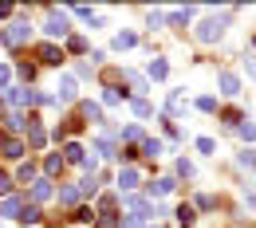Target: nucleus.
Here are the masks:
<instances>
[{
  "instance_id": "obj_1",
  "label": "nucleus",
  "mask_w": 256,
  "mask_h": 228,
  "mask_svg": "<svg viewBox=\"0 0 256 228\" xmlns=\"http://www.w3.org/2000/svg\"><path fill=\"white\" fill-rule=\"evenodd\" d=\"M221 35H224L221 16H205V20L197 24V39H201V43H213V39H221Z\"/></svg>"
},
{
  "instance_id": "obj_2",
  "label": "nucleus",
  "mask_w": 256,
  "mask_h": 228,
  "mask_svg": "<svg viewBox=\"0 0 256 228\" xmlns=\"http://www.w3.org/2000/svg\"><path fill=\"white\" fill-rule=\"evenodd\" d=\"M44 32L52 35V39H64V35L71 32V28H67V12H56V8H52V16H48V24H44Z\"/></svg>"
},
{
  "instance_id": "obj_3",
  "label": "nucleus",
  "mask_w": 256,
  "mask_h": 228,
  "mask_svg": "<svg viewBox=\"0 0 256 228\" xmlns=\"http://www.w3.org/2000/svg\"><path fill=\"white\" fill-rule=\"evenodd\" d=\"M28 35H32V28H28V20H16L8 32H4V43H12V47H20V43H28Z\"/></svg>"
},
{
  "instance_id": "obj_4",
  "label": "nucleus",
  "mask_w": 256,
  "mask_h": 228,
  "mask_svg": "<svg viewBox=\"0 0 256 228\" xmlns=\"http://www.w3.org/2000/svg\"><path fill=\"white\" fill-rule=\"evenodd\" d=\"M12 102H16V106H36V102H40V91H32V87H12Z\"/></svg>"
},
{
  "instance_id": "obj_5",
  "label": "nucleus",
  "mask_w": 256,
  "mask_h": 228,
  "mask_svg": "<svg viewBox=\"0 0 256 228\" xmlns=\"http://www.w3.org/2000/svg\"><path fill=\"white\" fill-rule=\"evenodd\" d=\"M138 185H142V177H138V169H122V173H118V189H122V193H134V189H138Z\"/></svg>"
},
{
  "instance_id": "obj_6",
  "label": "nucleus",
  "mask_w": 256,
  "mask_h": 228,
  "mask_svg": "<svg viewBox=\"0 0 256 228\" xmlns=\"http://www.w3.org/2000/svg\"><path fill=\"white\" fill-rule=\"evenodd\" d=\"M217 83H221V95H240V79H236V75H232V71H221V79H217Z\"/></svg>"
},
{
  "instance_id": "obj_7",
  "label": "nucleus",
  "mask_w": 256,
  "mask_h": 228,
  "mask_svg": "<svg viewBox=\"0 0 256 228\" xmlns=\"http://www.w3.org/2000/svg\"><path fill=\"white\" fill-rule=\"evenodd\" d=\"M40 59L52 63V67H60V63H64V51H60L56 43H40Z\"/></svg>"
},
{
  "instance_id": "obj_8",
  "label": "nucleus",
  "mask_w": 256,
  "mask_h": 228,
  "mask_svg": "<svg viewBox=\"0 0 256 228\" xmlns=\"http://www.w3.org/2000/svg\"><path fill=\"white\" fill-rule=\"evenodd\" d=\"M0 154H4V158H20V154H24V142H20V138H0Z\"/></svg>"
},
{
  "instance_id": "obj_9",
  "label": "nucleus",
  "mask_w": 256,
  "mask_h": 228,
  "mask_svg": "<svg viewBox=\"0 0 256 228\" xmlns=\"http://www.w3.org/2000/svg\"><path fill=\"white\" fill-rule=\"evenodd\" d=\"M64 162H71V165H87V154H83V146L67 142V146H64Z\"/></svg>"
},
{
  "instance_id": "obj_10",
  "label": "nucleus",
  "mask_w": 256,
  "mask_h": 228,
  "mask_svg": "<svg viewBox=\"0 0 256 228\" xmlns=\"http://www.w3.org/2000/svg\"><path fill=\"white\" fill-rule=\"evenodd\" d=\"M52 197V181L48 177H40V181H32V205H40V201H48Z\"/></svg>"
},
{
  "instance_id": "obj_11",
  "label": "nucleus",
  "mask_w": 256,
  "mask_h": 228,
  "mask_svg": "<svg viewBox=\"0 0 256 228\" xmlns=\"http://www.w3.org/2000/svg\"><path fill=\"white\" fill-rule=\"evenodd\" d=\"M166 110H170V114H186V110H190L186 95H182V91H170V102H166Z\"/></svg>"
},
{
  "instance_id": "obj_12",
  "label": "nucleus",
  "mask_w": 256,
  "mask_h": 228,
  "mask_svg": "<svg viewBox=\"0 0 256 228\" xmlns=\"http://www.w3.org/2000/svg\"><path fill=\"white\" fill-rule=\"evenodd\" d=\"M28 142H32L36 150H40V146H44V142H48V134H44V126H40V122H36V118H28Z\"/></svg>"
},
{
  "instance_id": "obj_13",
  "label": "nucleus",
  "mask_w": 256,
  "mask_h": 228,
  "mask_svg": "<svg viewBox=\"0 0 256 228\" xmlns=\"http://www.w3.org/2000/svg\"><path fill=\"white\" fill-rule=\"evenodd\" d=\"M60 102H71V98H75V79H71V75H60Z\"/></svg>"
},
{
  "instance_id": "obj_14",
  "label": "nucleus",
  "mask_w": 256,
  "mask_h": 228,
  "mask_svg": "<svg viewBox=\"0 0 256 228\" xmlns=\"http://www.w3.org/2000/svg\"><path fill=\"white\" fill-rule=\"evenodd\" d=\"M122 83H130V87L138 91V98H142V91H150V83H146V79H142L138 71H122Z\"/></svg>"
},
{
  "instance_id": "obj_15",
  "label": "nucleus",
  "mask_w": 256,
  "mask_h": 228,
  "mask_svg": "<svg viewBox=\"0 0 256 228\" xmlns=\"http://www.w3.org/2000/svg\"><path fill=\"white\" fill-rule=\"evenodd\" d=\"M0 213H4V217H12V221H20V213H24V201H20V197H8Z\"/></svg>"
},
{
  "instance_id": "obj_16",
  "label": "nucleus",
  "mask_w": 256,
  "mask_h": 228,
  "mask_svg": "<svg viewBox=\"0 0 256 228\" xmlns=\"http://www.w3.org/2000/svg\"><path fill=\"white\" fill-rule=\"evenodd\" d=\"M146 75H150L154 83H162V79L170 75V63H166V59H150V71H146Z\"/></svg>"
},
{
  "instance_id": "obj_17",
  "label": "nucleus",
  "mask_w": 256,
  "mask_h": 228,
  "mask_svg": "<svg viewBox=\"0 0 256 228\" xmlns=\"http://www.w3.org/2000/svg\"><path fill=\"white\" fill-rule=\"evenodd\" d=\"M126 205L134 209V217H146V213H150V201H146V197H134V193H126Z\"/></svg>"
},
{
  "instance_id": "obj_18",
  "label": "nucleus",
  "mask_w": 256,
  "mask_h": 228,
  "mask_svg": "<svg viewBox=\"0 0 256 228\" xmlns=\"http://www.w3.org/2000/svg\"><path fill=\"white\" fill-rule=\"evenodd\" d=\"M130 110H134L138 118H150V114H154V106H150L146 98H130Z\"/></svg>"
},
{
  "instance_id": "obj_19",
  "label": "nucleus",
  "mask_w": 256,
  "mask_h": 228,
  "mask_svg": "<svg viewBox=\"0 0 256 228\" xmlns=\"http://www.w3.org/2000/svg\"><path fill=\"white\" fill-rule=\"evenodd\" d=\"M83 118L87 122H102V106L98 102H83Z\"/></svg>"
},
{
  "instance_id": "obj_20",
  "label": "nucleus",
  "mask_w": 256,
  "mask_h": 228,
  "mask_svg": "<svg viewBox=\"0 0 256 228\" xmlns=\"http://www.w3.org/2000/svg\"><path fill=\"white\" fill-rule=\"evenodd\" d=\"M150 193H158V197H166V193H174V177H158L154 185H150Z\"/></svg>"
},
{
  "instance_id": "obj_21",
  "label": "nucleus",
  "mask_w": 256,
  "mask_h": 228,
  "mask_svg": "<svg viewBox=\"0 0 256 228\" xmlns=\"http://www.w3.org/2000/svg\"><path fill=\"white\" fill-rule=\"evenodd\" d=\"M134 43H138V35H134V32H118V35H114V47H118V51H126V47H134Z\"/></svg>"
},
{
  "instance_id": "obj_22",
  "label": "nucleus",
  "mask_w": 256,
  "mask_h": 228,
  "mask_svg": "<svg viewBox=\"0 0 256 228\" xmlns=\"http://www.w3.org/2000/svg\"><path fill=\"white\" fill-rule=\"evenodd\" d=\"M142 154H146V158H158V154H162V142H158V138H142Z\"/></svg>"
},
{
  "instance_id": "obj_23",
  "label": "nucleus",
  "mask_w": 256,
  "mask_h": 228,
  "mask_svg": "<svg viewBox=\"0 0 256 228\" xmlns=\"http://www.w3.org/2000/svg\"><path fill=\"white\" fill-rule=\"evenodd\" d=\"M122 91H114V87H102V102H106V106H118V102H122Z\"/></svg>"
},
{
  "instance_id": "obj_24",
  "label": "nucleus",
  "mask_w": 256,
  "mask_h": 228,
  "mask_svg": "<svg viewBox=\"0 0 256 228\" xmlns=\"http://www.w3.org/2000/svg\"><path fill=\"white\" fill-rule=\"evenodd\" d=\"M36 221H40V209H36V205H24V213H20V225L28 228V225H36Z\"/></svg>"
},
{
  "instance_id": "obj_25",
  "label": "nucleus",
  "mask_w": 256,
  "mask_h": 228,
  "mask_svg": "<svg viewBox=\"0 0 256 228\" xmlns=\"http://www.w3.org/2000/svg\"><path fill=\"white\" fill-rule=\"evenodd\" d=\"M95 150L102 158H114V142H110V138H95Z\"/></svg>"
},
{
  "instance_id": "obj_26",
  "label": "nucleus",
  "mask_w": 256,
  "mask_h": 228,
  "mask_svg": "<svg viewBox=\"0 0 256 228\" xmlns=\"http://www.w3.org/2000/svg\"><path fill=\"white\" fill-rule=\"evenodd\" d=\"M98 189V173H87L83 181H79V193H95Z\"/></svg>"
},
{
  "instance_id": "obj_27",
  "label": "nucleus",
  "mask_w": 256,
  "mask_h": 228,
  "mask_svg": "<svg viewBox=\"0 0 256 228\" xmlns=\"http://www.w3.org/2000/svg\"><path fill=\"white\" fill-rule=\"evenodd\" d=\"M178 225H182V228H193V209H190V205H182V209H178Z\"/></svg>"
},
{
  "instance_id": "obj_28",
  "label": "nucleus",
  "mask_w": 256,
  "mask_h": 228,
  "mask_svg": "<svg viewBox=\"0 0 256 228\" xmlns=\"http://www.w3.org/2000/svg\"><path fill=\"white\" fill-rule=\"evenodd\" d=\"M67 47H71L75 55H83V51H87V39H83V35H71V39H67Z\"/></svg>"
},
{
  "instance_id": "obj_29",
  "label": "nucleus",
  "mask_w": 256,
  "mask_h": 228,
  "mask_svg": "<svg viewBox=\"0 0 256 228\" xmlns=\"http://www.w3.org/2000/svg\"><path fill=\"white\" fill-rule=\"evenodd\" d=\"M75 201H79V189H71V185L60 189V205H75Z\"/></svg>"
},
{
  "instance_id": "obj_30",
  "label": "nucleus",
  "mask_w": 256,
  "mask_h": 228,
  "mask_svg": "<svg viewBox=\"0 0 256 228\" xmlns=\"http://www.w3.org/2000/svg\"><path fill=\"white\" fill-rule=\"evenodd\" d=\"M236 134H240V138H248V142H256V122H240Z\"/></svg>"
},
{
  "instance_id": "obj_31",
  "label": "nucleus",
  "mask_w": 256,
  "mask_h": 228,
  "mask_svg": "<svg viewBox=\"0 0 256 228\" xmlns=\"http://www.w3.org/2000/svg\"><path fill=\"white\" fill-rule=\"evenodd\" d=\"M44 165H48V173H60V169H64V158H60V154H52Z\"/></svg>"
},
{
  "instance_id": "obj_32",
  "label": "nucleus",
  "mask_w": 256,
  "mask_h": 228,
  "mask_svg": "<svg viewBox=\"0 0 256 228\" xmlns=\"http://www.w3.org/2000/svg\"><path fill=\"white\" fill-rule=\"evenodd\" d=\"M75 221H79V225H91L95 213H91V209H75Z\"/></svg>"
},
{
  "instance_id": "obj_33",
  "label": "nucleus",
  "mask_w": 256,
  "mask_h": 228,
  "mask_svg": "<svg viewBox=\"0 0 256 228\" xmlns=\"http://www.w3.org/2000/svg\"><path fill=\"white\" fill-rule=\"evenodd\" d=\"M197 150H201V154H213L217 146H213V138H197Z\"/></svg>"
},
{
  "instance_id": "obj_34",
  "label": "nucleus",
  "mask_w": 256,
  "mask_h": 228,
  "mask_svg": "<svg viewBox=\"0 0 256 228\" xmlns=\"http://www.w3.org/2000/svg\"><path fill=\"white\" fill-rule=\"evenodd\" d=\"M12 193V177H8V173H0V197H8Z\"/></svg>"
},
{
  "instance_id": "obj_35",
  "label": "nucleus",
  "mask_w": 256,
  "mask_h": 228,
  "mask_svg": "<svg viewBox=\"0 0 256 228\" xmlns=\"http://www.w3.org/2000/svg\"><path fill=\"white\" fill-rule=\"evenodd\" d=\"M146 24H150V28H162V24H166V16H162V12H150V16H146Z\"/></svg>"
},
{
  "instance_id": "obj_36",
  "label": "nucleus",
  "mask_w": 256,
  "mask_h": 228,
  "mask_svg": "<svg viewBox=\"0 0 256 228\" xmlns=\"http://www.w3.org/2000/svg\"><path fill=\"white\" fill-rule=\"evenodd\" d=\"M20 79H24V87H28V83L36 79V67H28V63H24V67H20Z\"/></svg>"
},
{
  "instance_id": "obj_37",
  "label": "nucleus",
  "mask_w": 256,
  "mask_h": 228,
  "mask_svg": "<svg viewBox=\"0 0 256 228\" xmlns=\"http://www.w3.org/2000/svg\"><path fill=\"white\" fill-rule=\"evenodd\" d=\"M32 177H36V165H32V162L20 165V181H32Z\"/></svg>"
},
{
  "instance_id": "obj_38",
  "label": "nucleus",
  "mask_w": 256,
  "mask_h": 228,
  "mask_svg": "<svg viewBox=\"0 0 256 228\" xmlns=\"http://www.w3.org/2000/svg\"><path fill=\"white\" fill-rule=\"evenodd\" d=\"M122 138H130V142H142V130H138V126H126V130H122Z\"/></svg>"
},
{
  "instance_id": "obj_39",
  "label": "nucleus",
  "mask_w": 256,
  "mask_h": 228,
  "mask_svg": "<svg viewBox=\"0 0 256 228\" xmlns=\"http://www.w3.org/2000/svg\"><path fill=\"white\" fill-rule=\"evenodd\" d=\"M197 106H201V110H217V98L205 95V98H197Z\"/></svg>"
},
{
  "instance_id": "obj_40",
  "label": "nucleus",
  "mask_w": 256,
  "mask_h": 228,
  "mask_svg": "<svg viewBox=\"0 0 256 228\" xmlns=\"http://www.w3.org/2000/svg\"><path fill=\"white\" fill-rule=\"evenodd\" d=\"M178 173H182V177H193V165L182 158V162H178Z\"/></svg>"
},
{
  "instance_id": "obj_41",
  "label": "nucleus",
  "mask_w": 256,
  "mask_h": 228,
  "mask_svg": "<svg viewBox=\"0 0 256 228\" xmlns=\"http://www.w3.org/2000/svg\"><path fill=\"white\" fill-rule=\"evenodd\" d=\"M240 165H256V150H244V154H240Z\"/></svg>"
},
{
  "instance_id": "obj_42",
  "label": "nucleus",
  "mask_w": 256,
  "mask_h": 228,
  "mask_svg": "<svg viewBox=\"0 0 256 228\" xmlns=\"http://www.w3.org/2000/svg\"><path fill=\"white\" fill-rule=\"evenodd\" d=\"M8 79H12V71H8V67H0V87H8Z\"/></svg>"
},
{
  "instance_id": "obj_43",
  "label": "nucleus",
  "mask_w": 256,
  "mask_h": 228,
  "mask_svg": "<svg viewBox=\"0 0 256 228\" xmlns=\"http://www.w3.org/2000/svg\"><path fill=\"white\" fill-rule=\"evenodd\" d=\"M0 16H12V4L8 0H0Z\"/></svg>"
},
{
  "instance_id": "obj_44",
  "label": "nucleus",
  "mask_w": 256,
  "mask_h": 228,
  "mask_svg": "<svg viewBox=\"0 0 256 228\" xmlns=\"http://www.w3.org/2000/svg\"><path fill=\"white\" fill-rule=\"evenodd\" d=\"M122 228H138V217H126V221H122Z\"/></svg>"
}]
</instances>
